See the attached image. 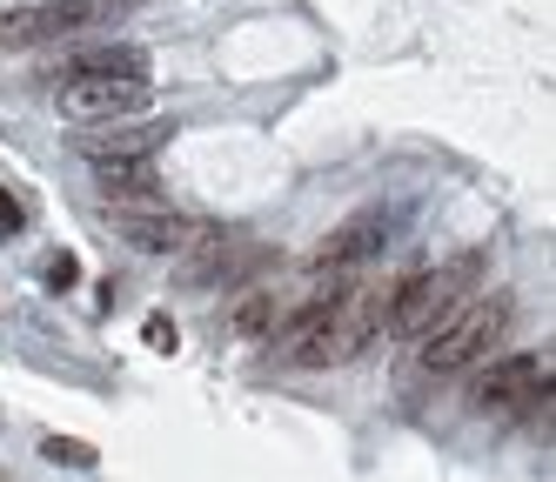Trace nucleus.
<instances>
[{"label": "nucleus", "instance_id": "obj_7", "mask_svg": "<svg viewBox=\"0 0 556 482\" xmlns=\"http://www.w3.org/2000/svg\"><path fill=\"white\" fill-rule=\"evenodd\" d=\"M175 135V120H128V128H108V135H81L88 161H141Z\"/></svg>", "mask_w": 556, "mask_h": 482}, {"label": "nucleus", "instance_id": "obj_13", "mask_svg": "<svg viewBox=\"0 0 556 482\" xmlns=\"http://www.w3.org/2000/svg\"><path fill=\"white\" fill-rule=\"evenodd\" d=\"M141 335H148V348H162V355H175V342H181L168 315H148V321H141Z\"/></svg>", "mask_w": 556, "mask_h": 482}, {"label": "nucleus", "instance_id": "obj_11", "mask_svg": "<svg viewBox=\"0 0 556 482\" xmlns=\"http://www.w3.org/2000/svg\"><path fill=\"white\" fill-rule=\"evenodd\" d=\"M74 74H148V61H141L135 48H88V54L61 61L48 80H74Z\"/></svg>", "mask_w": 556, "mask_h": 482}, {"label": "nucleus", "instance_id": "obj_4", "mask_svg": "<svg viewBox=\"0 0 556 482\" xmlns=\"http://www.w3.org/2000/svg\"><path fill=\"white\" fill-rule=\"evenodd\" d=\"M476 409H509V402H549V362L543 355H503L469 389Z\"/></svg>", "mask_w": 556, "mask_h": 482}, {"label": "nucleus", "instance_id": "obj_3", "mask_svg": "<svg viewBox=\"0 0 556 482\" xmlns=\"http://www.w3.org/2000/svg\"><path fill=\"white\" fill-rule=\"evenodd\" d=\"M67 120H122L135 107H148V74H74L54 88Z\"/></svg>", "mask_w": 556, "mask_h": 482}, {"label": "nucleus", "instance_id": "obj_2", "mask_svg": "<svg viewBox=\"0 0 556 482\" xmlns=\"http://www.w3.org/2000/svg\"><path fill=\"white\" fill-rule=\"evenodd\" d=\"M503 329H509V302L503 295H490V302H463L443 329H429L422 342V369L429 376H456V369H469L476 355H490L496 342H503Z\"/></svg>", "mask_w": 556, "mask_h": 482}, {"label": "nucleus", "instance_id": "obj_12", "mask_svg": "<svg viewBox=\"0 0 556 482\" xmlns=\"http://www.w3.org/2000/svg\"><path fill=\"white\" fill-rule=\"evenodd\" d=\"M41 456L61 462V469H94V449H88L81 435H48V442H41Z\"/></svg>", "mask_w": 556, "mask_h": 482}, {"label": "nucleus", "instance_id": "obj_8", "mask_svg": "<svg viewBox=\"0 0 556 482\" xmlns=\"http://www.w3.org/2000/svg\"><path fill=\"white\" fill-rule=\"evenodd\" d=\"M94 168H101V201L108 208H154V201H162V181H154L148 154L141 161H94Z\"/></svg>", "mask_w": 556, "mask_h": 482}, {"label": "nucleus", "instance_id": "obj_10", "mask_svg": "<svg viewBox=\"0 0 556 482\" xmlns=\"http://www.w3.org/2000/svg\"><path fill=\"white\" fill-rule=\"evenodd\" d=\"M275 308H282V302H275L268 281H249V289L235 295V308H228V335H268L275 329Z\"/></svg>", "mask_w": 556, "mask_h": 482}, {"label": "nucleus", "instance_id": "obj_1", "mask_svg": "<svg viewBox=\"0 0 556 482\" xmlns=\"http://www.w3.org/2000/svg\"><path fill=\"white\" fill-rule=\"evenodd\" d=\"M476 281H483V255H456V262H443V268L409 275L403 289L389 295V321H382V329L403 335V342H422L429 329H443V321L476 295Z\"/></svg>", "mask_w": 556, "mask_h": 482}, {"label": "nucleus", "instance_id": "obj_5", "mask_svg": "<svg viewBox=\"0 0 556 482\" xmlns=\"http://www.w3.org/2000/svg\"><path fill=\"white\" fill-rule=\"evenodd\" d=\"M114 228H122V241H135L141 255H181L188 241L202 234V221L162 215V208H114Z\"/></svg>", "mask_w": 556, "mask_h": 482}, {"label": "nucleus", "instance_id": "obj_6", "mask_svg": "<svg viewBox=\"0 0 556 482\" xmlns=\"http://www.w3.org/2000/svg\"><path fill=\"white\" fill-rule=\"evenodd\" d=\"M88 21H94V0H48V8H34V14L0 21V40H8V48H34V40H61Z\"/></svg>", "mask_w": 556, "mask_h": 482}, {"label": "nucleus", "instance_id": "obj_15", "mask_svg": "<svg viewBox=\"0 0 556 482\" xmlns=\"http://www.w3.org/2000/svg\"><path fill=\"white\" fill-rule=\"evenodd\" d=\"M21 221H27V208H21L8 188H0V228H21Z\"/></svg>", "mask_w": 556, "mask_h": 482}, {"label": "nucleus", "instance_id": "obj_9", "mask_svg": "<svg viewBox=\"0 0 556 482\" xmlns=\"http://www.w3.org/2000/svg\"><path fill=\"white\" fill-rule=\"evenodd\" d=\"M382 241V215H355V221H342L323 249H315V275H349L355 262H363L369 249Z\"/></svg>", "mask_w": 556, "mask_h": 482}, {"label": "nucleus", "instance_id": "obj_14", "mask_svg": "<svg viewBox=\"0 0 556 482\" xmlns=\"http://www.w3.org/2000/svg\"><path fill=\"white\" fill-rule=\"evenodd\" d=\"M74 275H81V262H74V255H61V262H48V281H54V289H67V281Z\"/></svg>", "mask_w": 556, "mask_h": 482}]
</instances>
